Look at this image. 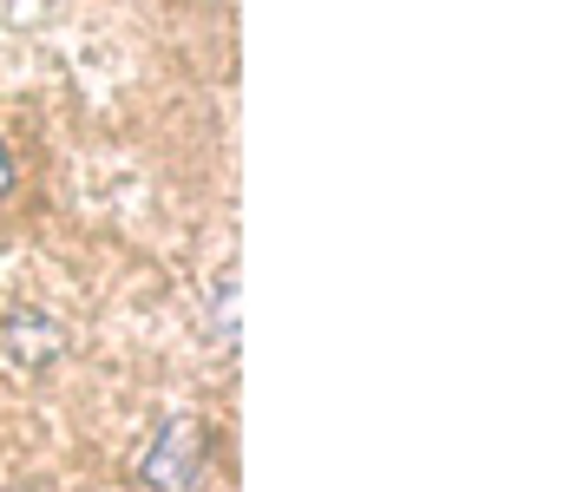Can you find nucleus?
<instances>
[{"mask_svg":"<svg viewBox=\"0 0 564 492\" xmlns=\"http://www.w3.org/2000/svg\"><path fill=\"white\" fill-rule=\"evenodd\" d=\"M197 473H204V427L197 420L158 427L151 453L139 460V486L144 492H197Z\"/></svg>","mask_w":564,"mask_h":492,"instance_id":"obj_1","label":"nucleus"},{"mask_svg":"<svg viewBox=\"0 0 564 492\" xmlns=\"http://www.w3.org/2000/svg\"><path fill=\"white\" fill-rule=\"evenodd\" d=\"M224 289H217V341L224 348H237V270L230 276H217Z\"/></svg>","mask_w":564,"mask_h":492,"instance_id":"obj_2","label":"nucleus"},{"mask_svg":"<svg viewBox=\"0 0 564 492\" xmlns=\"http://www.w3.org/2000/svg\"><path fill=\"white\" fill-rule=\"evenodd\" d=\"M13 177H20V171H13V152H7V139H0V197L13 190Z\"/></svg>","mask_w":564,"mask_h":492,"instance_id":"obj_3","label":"nucleus"}]
</instances>
